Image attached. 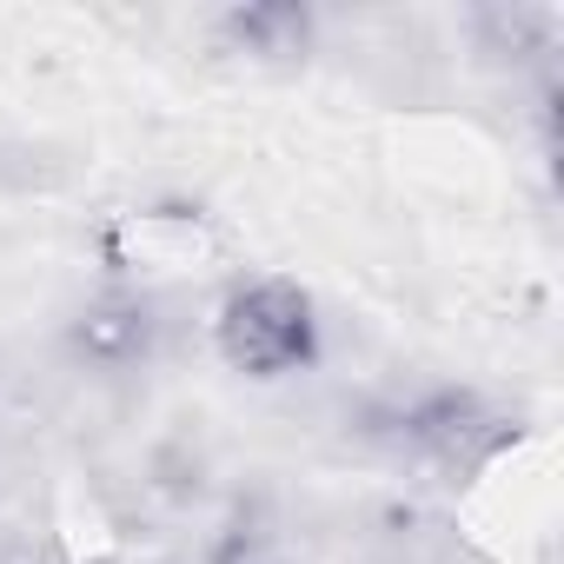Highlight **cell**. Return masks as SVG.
<instances>
[{
  "label": "cell",
  "instance_id": "cell-2",
  "mask_svg": "<svg viewBox=\"0 0 564 564\" xmlns=\"http://www.w3.org/2000/svg\"><path fill=\"white\" fill-rule=\"evenodd\" d=\"M147 339H153V319H147L140 300H100V306H87L80 326H74V352H80L87 366H107V372L133 366V359L147 352Z\"/></svg>",
  "mask_w": 564,
  "mask_h": 564
},
{
  "label": "cell",
  "instance_id": "cell-1",
  "mask_svg": "<svg viewBox=\"0 0 564 564\" xmlns=\"http://www.w3.org/2000/svg\"><path fill=\"white\" fill-rule=\"evenodd\" d=\"M219 352L252 372V379H279V372H300L313 359V306L300 286L286 279H252L239 286L219 313Z\"/></svg>",
  "mask_w": 564,
  "mask_h": 564
}]
</instances>
